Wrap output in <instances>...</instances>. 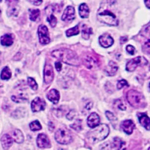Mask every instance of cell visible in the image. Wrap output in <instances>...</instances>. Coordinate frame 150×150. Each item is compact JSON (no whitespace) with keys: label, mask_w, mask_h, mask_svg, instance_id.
Returning <instances> with one entry per match:
<instances>
[{"label":"cell","mask_w":150,"mask_h":150,"mask_svg":"<svg viewBox=\"0 0 150 150\" xmlns=\"http://www.w3.org/2000/svg\"><path fill=\"white\" fill-rule=\"evenodd\" d=\"M46 106L45 101L39 97L35 98L31 103V109L33 112L44 110Z\"/></svg>","instance_id":"9c48e42d"},{"label":"cell","mask_w":150,"mask_h":150,"mask_svg":"<svg viewBox=\"0 0 150 150\" xmlns=\"http://www.w3.org/2000/svg\"><path fill=\"white\" fill-rule=\"evenodd\" d=\"M28 84L29 85V86L33 89V90H36L38 89V84L36 82L35 80L31 77H29L28 78Z\"/></svg>","instance_id":"f546056e"},{"label":"cell","mask_w":150,"mask_h":150,"mask_svg":"<svg viewBox=\"0 0 150 150\" xmlns=\"http://www.w3.org/2000/svg\"><path fill=\"white\" fill-rule=\"evenodd\" d=\"M124 86H128V82L126 80L122 79H121L118 81L117 84V88L118 89H121Z\"/></svg>","instance_id":"d6a6232c"},{"label":"cell","mask_w":150,"mask_h":150,"mask_svg":"<svg viewBox=\"0 0 150 150\" xmlns=\"http://www.w3.org/2000/svg\"><path fill=\"white\" fill-rule=\"evenodd\" d=\"M29 2L32 3L35 5H39L43 2L42 1H30Z\"/></svg>","instance_id":"b9f144b4"},{"label":"cell","mask_w":150,"mask_h":150,"mask_svg":"<svg viewBox=\"0 0 150 150\" xmlns=\"http://www.w3.org/2000/svg\"><path fill=\"white\" fill-rule=\"evenodd\" d=\"M117 106L118 109H121V110H125L126 109V106L124 105V104L120 101V100H118L117 101Z\"/></svg>","instance_id":"d590c367"},{"label":"cell","mask_w":150,"mask_h":150,"mask_svg":"<svg viewBox=\"0 0 150 150\" xmlns=\"http://www.w3.org/2000/svg\"><path fill=\"white\" fill-rule=\"evenodd\" d=\"M47 21L49 23L50 25L52 28H54L57 23V18L52 14L49 15L47 18Z\"/></svg>","instance_id":"83f0119b"},{"label":"cell","mask_w":150,"mask_h":150,"mask_svg":"<svg viewBox=\"0 0 150 150\" xmlns=\"http://www.w3.org/2000/svg\"><path fill=\"white\" fill-rule=\"evenodd\" d=\"M55 68H56V70L58 72L61 71L62 68V64L60 61H57V62H55Z\"/></svg>","instance_id":"f35d334b"},{"label":"cell","mask_w":150,"mask_h":150,"mask_svg":"<svg viewBox=\"0 0 150 150\" xmlns=\"http://www.w3.org/2000/svg\"><path fill=\"white\" fill-rule=\"evenodd\" d=\"M52 55L63 62L73 66H79L80 61L77 55L72 50L67 48H60L53 51Z\"/></svg>","instance_id":"6da1fadb"},{"label":"cell","mask_w":150,"mask_h":150,"mask_svg":"<svg viewBox=\"0 0 150 150\" xmlns=\"http://www.w3.org/2000/svg\"><path fill=\"white\" fill-rule=\"evenodd\" d=\"M100 121V117L96 112H92L87 118V123L88 126L91 128H94L99 125Z\"/></svg>","instance_id":"7c38bea8"},{"label":"cell","mask_w":150,"mask_h":150,"mask_svg":"<svg viewBox=\"0 0 150 150\" xmlns=\"http://www.w3.org/2000/svg\"><path fill=\"white\" fill-rule=\"evenodd\" d=\"M75 114H76L75 111H74V110H71V111H70L67 114L66 118H67L68 119H69V120H71V119L74 118V115H75Z\"/></svg>","instance_id":"74e56055"},{"label":"cell","mask_w":150,"mask_h":150,"mask_svg":"<svg viewBox=\"0 0 150 150\" xmlns=\"http://www.w3.org/2000/svg\"><path fill=\"white\" fill-rule=\"evenodd\" d=\"M62 19L63 21H71L75 18V10L71 6H68L64 9L62 16Z\"/></svg>","instance_id":"8fae6325"},{"label":"cell","mask_w":150,"mask_h":150,"mask_svg":"<svg viewBox=\"0 0 150 150\" xmlns=\"http://www.w3.org/2000/svg\"><path fill=\"white\" fill-rule=\"evenodd\" d=\"M71 128H72L73 129L79 131H81L82 129V125H81V120L77 119L76 121L75 122H74L73 124L70 125Z\"/></svg>","instance_id":"f1b7e54d"},{"label":"cell","mask_w":150,"mask_h":150,"mask_svg":"<svg viewBox=\"0 0 150 150\" xmlns=\"http://www.w3.org/2000/svg\"><path fill=\"white\" fill-rule=\"evenodd\" d=\"M92 33H93V31H92V28L91 27H89L87 25H83L82 31H81V36L83 38L85 39H88Z\"/></svg>","instance_id":"7402d4cb"},{"label":"cell","mask_w":150,"mask_h":150,"mask_svg":"<svg viewBox=\"0 0 150 150\" xmlns=\"http://www.w3.org/2000/svg\"><path fill=\"white\" fill-rule=\"evenodd\" d=\"M79 32H80V30H79V25H77L71 28L67 29L66 32V34L67 37H70V36H71L73 35H76L79 34Z\"/></svg>","instance_id":"d4e9b609"},{"label":"cell","mask_w":150,"mask_h":150,"mask_svg":"<svg viewBox=\"0 0 150 150\" xmlns=\"http://www.w3.org/2000/svg\"><path fill=\"white\" fill-rule=\"evenodd\" d=\"M99 43L103 47L108 48L113 44L114 39L110 35L105 34L99 37Z\"/></svg>","instance_id":"4fadbf2b"},{"label":"cell","mask_w":150,"mask_h":150,"mask_svg":"<svg viewBox=\"0 0 150 150\" xmlns=\"http://www.w3.org/2000/svg\"><path fill=\"white\" fill-rule=\"evenodd\" d=\"M84 64L88 69H91L97 65L98 61L91 55H87L84 58Z\"/></svg>","instance_id":"2e32d148"},{"label":"cell","mask_w":150,"mask_h":150,"mask_svg":"<svg viewBox=\"0 0 150 150\" xmlns=\"http://www.w3.org/2000/svg\"><path fill=\"white\" fill-rule=\"evenodd\" d=\"M118 68V67L117 64L115 62L110 61L108 65L107 66L105 71L108 76H113L116 74Z\"/></svg>","instance_id":"d6986e66"},{"label":"cell","mask_w":150,"mask_h":150,"mask_svg":"<svg viewBox=\"0 0 150 150\" xmlns=\"http://www.w3.org/2000/svg\"><path fill=\"white\" fill-rule=\"evenodd\" d=\"M56 141L60 144H68L72 141L70 131L67 128H60L55 132Z\"/></svg>","instance_id":"5b68a950"},{"label":"cell","mask_w":150,"mask_h":150,"mask_svg":"<svg viewBox=\"0 0 150 150\" xmlns=\"http://www.w3.org/2000/svg\"><path fill=\"white\" fill-rule=\"evenodd\" d=\"M19 9L16 6H12L11 8H9L7 13L9 16H16L18 15Z\"/></svg>","instance_id":"4dcf8cb0"},{"label":"cell","mask_w":150,"mask_h":150,"mask_svg":"<svg viewBox=\"0 0 150 150\" xmlns=\"http://www.w3.org/2000/svg\"><path fill=\"white\" fill-rule=\"evenodd\" d=\"M149 1L148 0V1H144V2L146 4V6H147V8H148V9H149Z\"/></svg>","instance_id":"ee69618b"},{"label":"cell","mask_w":150,"mask_h":150,"mask_svg":"<svg viewBox=\"0 0 150 150\" xmlns=\"http://www.w3.org/2000/svg\"><path fill=\"white\" fill-rule=\"evenodd\" d=\"M37 145L40 148H47L50 147V142L49 138L44 134L38 135L36 139Z\"/></svg>","instance_id":"30bf717a"},{"label":"cell","mask_w":150,"mask_h":150,"mask_svg":"<svg viewBox=\"0 0 150 150\" xmlns=\"http://www.w3.org/2000/svg\"><path fill=\"white\" fill-rule=\"evenodd\" d=\"M40 15V11L38 9H32L30 11V15H29V18L31 21H35L37 19V18L39 17Z\"/></svg>","instance_id":"4316f807"},{"label":"cell","mask_w":150,"mask_h":150,"mask_svg":"<svg viewBox=\"0 0 150 150\" xmlns=\"http://www.w3.org/2000/svg\"><path fill=\"white\" fill-rule=\"evenodd\" d=\"M54 78V72L52 66L49 64H46L45 65L43 70V79L46 84L51 83Z\"/></svg>","instance_id":"ba28073f"},{"label":"cell","mask_w":150,"mask_h":150,"mask_svg":"<svg viewBox=\"0 0 150 150\" xmlns=\"http://www.w3.org/2000/svg\"><path fill=\"white\" fill-rule=\"evenodd\" d=\"M138 117L140 124L145 128L147 130H149L150 128V120L149 117L145 114L140 113L138 114Z\"/></svg>","instance_id":"e0dca14e"},{"label":"cell","mask_w":150,"mask_h":150,"mask_svg":"<svg viewBox=\"0 0 150 150\" xmlns=\"http://www.w3.org/2000/svg\"><path fill=\"white\" fill-rule=\"evenodd\" d=\"M12 99L14 102H17V103H20V102H24V101H26L28 100L27 98H26L24 97V96H21V95H20L19 96H12Z\"/></svg>","instance_id":"1f68e13d"},{"label":"cell","mask_w":150,"mask_h":150,"mask_svg":"<svg viewBox=\"0 0 150 150\" xmlns=\"http://www.w3.org/2000/svg\"><path fill=\"white\" fill-rule=\"evenodd\" d=\"M0 15H1V10H0Z\"/></svg>","instance_id":"bcb514c9"},{"label":"cell","mask_w":150,"mask_h":150,"mask_svg":"<svg viewBox=\"0 0 150 150\" xmlns=\"http://www.w3.org/2000/svg\"><path fill=\"white\" fill-rule=\"evenodd\" d=\"M148 64L147 60L142 56H137L129 60L126 64V70L129 72H132L141 65H145Z\"/></svg>","instance_id":"8992f818"},{"label":"cell","mask_w":150,"mask_h":150,"mask_svg":"<svg viewBox=\"0 0 150 150\" xmlns=\"http://www.w3.org/2000/svg\"><path fill=\"white\" fill-rule=\"evenodd\" d=\"M126 50H127V52L131 55H134L135 52V48L131 45H128L126 46Z\"/></svg>","instance_id":"e575fe53"},{"label":"cell","mask_w":150,"mask_h":150,"mask_svg":"<svg viewBox=\"0 0 150 150\" xmlns=\"http://www.w3.org/2000/svg\"><path fill=\"white\" fill-rule=\"evenodd\" d=\"M79 12L81 18H87L89 15L90 10L86 4L83 3L80 4L79 8Z\"/></svg>","instance_id":"ffe728a7"},{"label":"cell","mask_w":150,"mask_h":150,"mask_svg":"<svg viewBox=\"0 0 150 150\" xmlns=\"http://www.w3.org/2000/svg\"><path fill=\"white\" fill-rule=\"evenodd\" d=\"M38 34L39 36V42L41 44H47L50 42L49 34L47 28L44 25H40L38 27Z\"/></svg>","instance_id":"52a82bcc"},{"label":"cell","mask_w":150,"mask_h":150,"mask_svg":"<svg viewBox=\"0 0 150 150\" xmlns=\"http://www.w3.org/2000/svg\"><path fill=\"white\" fill-rule=\"evenodd\" d=\"M110 128L107 124H102L93 131L88 132L87 136L92 143H96L104 139L109 134Z\"/></svg>","instance_id":"7a4b0ae2"},{"label":"cell","mask_w":150,"mask_h":150,"mask_svg":"<svg viewBox=\"0 0 150 150\" xmlns=\"http://www.w3.org/2000/svg\"><path fill=\"white\" fill-rule=\"evenodd\" d=\"M13 140L17 143H22L24 140V137L22 132L19 130L16 129L13 132Z\"/></svg>","instance_id":"603a6c76"},{"label":"cell","mask_w":150,"mask_h":150,"mask_svg":"<svg viewBox=\"0 0 150 150\" xmlns=\"http://www.w3.org/2000/svg\"><path fill=\"white\" fill-rule=\"evenodd\" d=\"M1 144L4 149L9 148L13 143L12 138L8 134H4L1 138Z\"/></svg>","instance_id":"ac0fdd59"},{"label":"cell","mask_w":150,"mask_h":150,"mask_svg":"<svg viewBox=\"0 0 150 150\" xmlns=\"http://www.w3.org/2000/svg\"><path fill=\"white\" fill-rule=\"evenodd\" d=\"M29 127H30V129L33 131H39L42 129V126H41L40 122L38 120L32 122L29 124Z\"/></svg>","instance_id":"484cf974"},{"label":"cell","mask_w":150,"mask_h":150,"mask_svg":"<svg viewBox=\"0 0 150 150\" xmlns=\"http://www.w3.org/2000/svg\"><path fill=\"white\" fill-rule=\"evenodd\" d=\"M13 38L10 34H5L1 38V44L3 46H10L13 44Z\"/></svg>","instance_id":"44dd1931"},{"label":"cell","mask_w":150,"mask_h":150,"mask_svg":"<svg viewBox=\"0 0 150 150\" xmlns=\"http://www.w3.org/2000/svg\"><path fill=\"white\" fill-rule=\"evenodd\" d=\"M51 127H52L53 129H54V125H53V124L52 123V125H51V124H50V122L49 124V130L50 129Z\"/></svg>","instance_id":"f6af8a7d"},{"label":"cell","mask_w":150,"mask_h":150,"mask_svg":"<svg viewBox=\"0 0 150 150\" xmlns=\"http://www.w3.org/2000/svg\"><path fill=\"white\" fill-rule=\"evenodd\" d=\"M145 51L149 54V39H148L145 44Z\"/></svg>","instance_id":"60d3db41"},{"label":"cell","mask_w":150,"mask_h":150,"mask_svg":"<svg viewBox=\"0 0 150 150\" xmlns=\"http://www.w3.org/2000/svg\"><path fill=\"white\" fill-rule=\"evenodd\" d=\"M11 71L8 66H5L2 69L1 74V78L4 80L9 79L11 77Z\"/></svg>","instance_id":"cb8c5ba5"},{"label":"cell","mask_w":150,"mask_h":150,"mask_svg":"<svg viewBox=\"0 0 150 150\" xmlns=\"http://www.w3.org/2000/svg\"><path fill=\"white\" fill-rule=\"evenodd\" d=\"M47 99L54 104L58 103L60 98V94L57 90L55 89H52L50 90L46 95Z\"/></svg>","instance_id":"9a60e30c"},{"label":"cell","mask_w":150,"mask_h":150,"mask_svg":"<svg viewBox=\"0 0 150 150\" xmlns=\"http://www.w3.org/2000/svg\"><path fill=\"white\" fill-rule=\"evenodd\" d=\"M110 149H111V146L108 142L104 143L101 145L100 146V150H110Z\"/></svg>","instance_id":"8d00e7d4"},{"label":"cell","mask_w":150,"mask_h":150,"mask_svg":"<svg viewBox=\"0 0 150 150\" xmlns=\"http://www.w3.org/2000/svg\"><path fill=\"white\" fill-rule=\"evenodd\" d=\"M127 38L125 36H122V37H121V38H120V43L121 44H124L125 42H127Z\"/></svg>","instance_id":"7bdbcfd3"},{"label":"cell","mask_w":150,"mask_h":150,"mask_svg":"<svg viewBox=\"0 0 150 150\" xmlns=\"http://www.w3.org/2000/svg\"><path fill=\"white\" fill-rule=\"evenodd\" d=\"M126 98L128 102L133 107L139 108L144 107L145 105V98L139 92L131 89L127 92Z\"/></svg>","instance_id":"3957f363"},{"label":"cell","mask_w":150,"mask_h":150,"mask_svg":"<svg viewBox=\"0 0 150 150\" xmlns=\"http://www.w3.org/2000/svg\"><path fill=\"white\" fill-rule=\"evenodd\" d=\"M121 127L125 133L129 135L132 133V131L135 128V124L133 121L130 119L125 120L121 122Z\"/></svg>","instance_id":"5bb4252c"},{"label":"cell","mask_w":150,"mask_h":150,"mask_svg":"<svg viewBox=\"0 0 150 150\" xmlns=\"http://www.w3.org/2000/svg\"><path fill=\"white\" fill-rule=\"evenodd\" d=\"M117 148H118L117 150H127L126 147H125V144L124 142H123L122 144H121L120 145H118Z\"/></svg>","instance_id":"ab89813d"},{"label":"cell","mask_w":150,"mask_h":150,"mask_svg":"<svg viewBox=\"0 0 150 150\" xmlns=\"http://www.w3.org/2000/svg\"><path fill=\"white\" fill-rule=\"evenodd\" d=\"M105 115L107 118V119L110 121H115L117 119V118L115 117V116L114 115V114L110 111H106L105 112Z\"/></svg>","instance_id":"836d02e7"},{"label":"cell","mask_w":150,"mask_h":150,"mask_svg":"<svg viewBox=\"0 0 150 150\" xmlns=\"http://www.w3.org/2000/svg\"><path fill=\"white\" fill-rule=\"evenodd\" d=\"M97 18L100 22L111 26H117L118 24V21L116 16L108 10H104L98 13Z\"/></svg>","instance_id":"277c9868"}]
</instances>
